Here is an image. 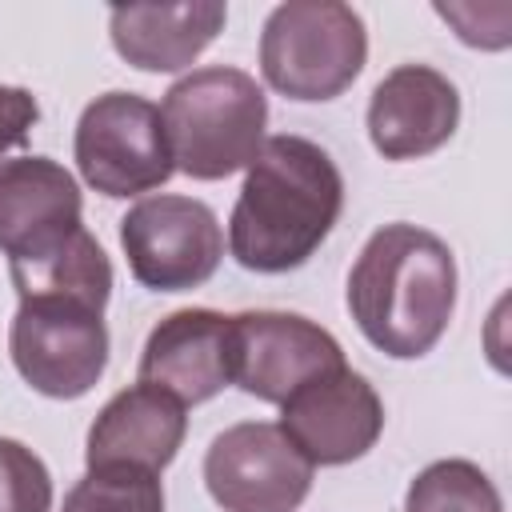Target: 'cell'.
Instances as JSON below:
<instances>
[{
  "label": "cell",
  "mask_w": 512,
  "mask_h": 512,
  "mask_svg": "<svg viewBox=\"0 0 512 512\" xmlns=\"http://www.w3.org/2000/svg\"><path fill=\"white\" fill-rule=\"evenodd\" d=\"M344 208L336 160L304 136H268L244 168L228 216V252L240 268L280 276L312 260Z\"/></svg>",
  "instance_id": "cell-1"
},
{
  "label": "cell",
  "mask_w": 512,
  "mask_h": 512,
  "mask_svg": "<svg viewBox=\"0 0 512 512\" xmlns=\"http://www.w3.org/2000/svg\"><path fill=\"white\" fill-rule=\"evenodd\" d=\"M456 308V256L416 224H384L348 272V312L360 336L392 356L420 360L440 344Z\"/></svg>",
  "instance_id": "cell-2"
},
{
  "label": "cell",
  "mask_w": 512,
  "mask_h": 512,
  "mask_svg": "<svg viewBox=\"0 0 512 512\" xmlns=\"http://www.w3.org/2000/svg\"><path fill=\"white\" fill-rule=\"evenodd\" d=\"M160 120L172 164L192 180H224L252 164L268 128L264 88L228 64L192 68L164 100Z\"/></svg>",
  "instance_id": "cell-3"
},
{
  "label": "cell",
  "mask_w": 512,
  "mask_h": 512,
  "mask_svg": "<svg viewBox=\"0 0 512 512\" xmlns=\"http://www.w3.org/2000/svg\"><path fill=\"white\" fill-rule=\"evenodd\" d=\"M368 60V32L352 4L288 0L276 4L260 32L264 84L288 100H336Z\"/></svg>",
  "instance_id": "cell-4"
},
{
  "label": "cell",
  "mask_w": 512,
  "mask_h": 512,
  "mask_svg": "<svg viewBox=\"0 0 512 512\" xmlns=\"http://www.w3.org/2000/svg\"><path fill=\"white\" fill-rule=\"evenodd\" d=\"M8 352L24 384L48 400H80L108 368L104 312L64 296L20 300Z\"/></svg>",
  "instance_id": "cell-5"
},
{
  "label": "cell",
  "mask_w": 512,
  "mask_h": 512,
  "mask_svg": "<svg viewBox=\"0 0 512 512\" xmlns=\"http://www.w3.org/2000/svg\"><path fill=\"white\" fill-rule=\"evenodd\" d=\"M72 156L84 184L112 200L152 192L176 172L160 108L136 92L96 96L76 120Z\"/></svg>",
  "instance_id": "cell-6"
},
{
  "label": "cell",
  "mask_w": 512,
  "mask_h": 512,
  "mask_svg": "<svg viewBox=\"0 0 512 512\" xmlns=\"http://www.w3.org/2000/svg\"><path fill=\"white\" fill-rule=\"evenodd\" d=\"M120 248L128 272L152 292H188L216 276L224 260V228L204 200L160 192L136 200L120 216Z\"/></svg>",
  "instance_id": "cell-7"
},
{
  "label": "cell",
  "mask_w": 512,
  "mask_h": 512,
  "mask_svg": "<svg viewBox=\"0 0 512 512\" xmlns=\"http://www.w3.org/2000/svg\"><path fill=\"white\" fill-rule=\"evenodd\" d=\"M312 472L268 420L232 424L204 452V484L224 512H296L312 492Z\"/></svg>",
  "instance_id": "cell-8"
},
{
  "label": "cell",
  "mask_w": 512,
  "mask_h": 512,
  "mask_svg": "<svg viewBox=\"0 0 512 512\" xmlns=\"http://www.w3.org/2000/svg\"><path fill=\"white\" fill-rule=\"evenodd\" d=\"M344 368L340 340L296 312L232 316V384L264 404H284L308 380Z\"/></svg>",
  "instance_id": "cell-9"
},
{
  "label": "cell",
  "mask_w": 512,
  "mask_h": 512,
  "mask_svg": "<svg viewBox=\"0 0 512 512\" xmlns=\"http://www.w3.org/2000/svg\"><path fill=\"white\" fill-rule=\"evenodd\" d=\"M280 432L312 468L352 464L376 448L384 432V400L344 364L308 380L280 404Z\"/></svg>",
  "instance_id": "cell-10"
},
{
  "label": "cell",
  "mask_w": 512,
  "mask_h": 512,
  "mask_svg": "<svg viewBox=\"0 0 512 512\" xmlns=\"http://www.w3.org/2000/svg\"><path fill=\"white\" fill-rule=\"evenodd\" d=\"M84 232L76 176L52 156L0 160V252L8 268L36 264Z\"/></svg>",
  "instance_id": "cell-11"
},
{
  "label": "cell",
  "mask_w": 512,
  "mask_h": 512,
  "mask_svg": "<svg viewBox=\"0 0 512 512\" xmlns=\"http://www.w3.org/2000/svg\"><path fill=\"white\" fill-rule=\"evenodd\" d=\"M460 124L456 84L428 64L392 68L368 100V140L384 160H420L444 148Z\"/></svg>",
  "instance_id": "cell-12"
},
{
  "label": "cell",
  "mask_w": 512,
  "mask_h": 512,
  "mask_svg": "<svg viewBox=\"0 0 512 512\" xmlns=\"http://www.w3.org/2000/svg\"><path fill=\"white\" fill-rule=\"evenodd\" d=\"M140 384L164 388L184 408L204 404L232 384V316L180 308L164 316L140 352Z\"/></svg>",
  "instance_id": "cell-13"
},
{
  "label": "cell",
  "mask_w": 512,
  "mask_h": 512,
  "mask_svg": "<svg viewBox=\"0 0 512 512\" xmlns=\"http://www.w3.org/2000/svg\"><path fill=\"white\" fill-rule=\"evenodd\" d=\"M188 432L184 404L152 384H132L116 392L92 420L84 460L88 468L132 464L148 472H164Z\"/></svg>",
  "instance_id": "cell-14"
},
{
  "label": "cell",
  "mask_w": 512,
  "mask_h": 512,
  "mask_svg": "<svg viewBox=\"0 0 512 512\" xmlns=\"http://www.w3.org/2000/svg\"><path fill=\"white\" fill-rule=\"evenodd\" d=\"M228 8L220 0L188 4H120L108 12V36L120 60L140 72L188 68L224 28Z\"/></svg>",
  "instance_id": "cell-15"
},
{
  "label": "cell",
  "mask_w": 512,
  "mask_h": 512,
  "mask_svg": "<svg viewBox=\"0 0 512 512\" xmlns=\"http://www.w3.org/2000/svg\"><path fill=\"white\" fill-rule=\"evenodd\" d=\"M8 276H12V288L20 300L64 296V300H80V304L104 312V304L112 296V264L88 228L76 232L60 252H52L36 264L8 268Z\"/></svg>",
  "instance_id": "cell-16"
},
{
  "label": "cell",
  "mask_w": 512,
  "mask_h": 512,
  "mask_svg": "<svg viewBox=\"0 0 512 512\" xmlns=\"http://www.w3.org/2000/svg\"><path fill=\"white\" fill-rule=\"evenodd\" d=\"M404 512H504V500L480 464L436 460L408 484Z\"/></svg>",
  "instance_id": "cell-17"
},
{
  "label": "cell",
  "mask_w": 512,
  "mask_h": 512,
  "mask_svg": "<svg viewBox=\"0 0 512 512\" xmlns=\"http://www.w3.org/2000/svg\"><path fill=\"white\" fill-rule=\"evenodd\" d=\"M60 512H164L160 472L132 464L88 468L64 496Z\"/></svg>",
  "instance_id": "cell-18"
},
{
  "label": "cell",
  "mask_w": 512,
  "mask_h": 512,
  "mask_svg": "<svg viewBox=\"0 0 512 512\" xmlns=\"http://www.w3.org/2000/svg\"><path fill=\"white\" fill-rule=\"evenodd\" d=\"M0 512H52V476L44 460L12 436H0Z\"/></svg>",
  "instance_id": "cell-19"
},
{
  "label": "cell",
  "mask_w": 512,
  "mask_h": 512,
  "mask_svg": "<svg viewBox=\"0 0 512 512\" xmlns=\"http://www.w3.org/2000/svg\"><path fill=\"white\" fill-rule=\"evenodd\" d=\"M508 4L504 0H496V4H436V16H444L452 28H456V36L464 40V44H472V48H504L512 36L508 32H496V28H488V16H496V12H504Z\"/></svg>",
  "instance_id": "cell-20"
},
{
  "label": "cell",
  "mask_w": 512,
  "mask_h": 512,
  "mask_svg": "<svg viewBox=\"0 0 512 512\" xmlns=\"http://www.w3.org/2000/svg\"><path fill=\"white\" fill-rule=\"evenodd\" d=\"M36 120H40L36 96L20 84H0V156L8 148H20L36 128Z\"/></svg>",
  "instance_id": "cell-21"
}]
</instances>
